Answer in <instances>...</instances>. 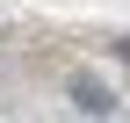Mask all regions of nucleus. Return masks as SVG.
<instances>
[{"instance_id":"obj_1","label":"nucleus","mask_w":130,"mask_h":123,"mask_svg":"<svg viewBox=\"0 0 130 123\" xmlns=\"http://www.w3.org/2000/svg\"><path fill=\"white\" fill-rule=\"evenodd\" d=\"M65 94H72L87 116H116V94H108L101 80H87V72H72V87H65Z\"/></svg>"}]
</instances>
